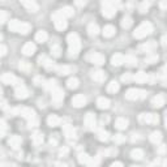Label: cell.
I'll use <instances>...</instances> for the list:
<instances>
[{"label":"cell","instance_id":"cell-1","mask_svg":"<svg viewBox=\"0 0 167 167\" xmlns=\"http://www.w3.org/2000/svg\"><path fill=\"white\" fill-rule=\"evenodd\" d=\"M68 52H69V56L76 58L78 52H80V48H81V42H80V38L76 33H72L68 35Z\"/></svg>","mask_w":167,"mask_h":167},{"label":"cell","instance_id":"cell-2","mask_svg":"<svg viewBox=\"0 0 167 167\" xmlns=\"http://www.w3.org/2000/svg\"><path fill=\"white\" fill-rule=\"evenodd\" d=\"M9 30L15 33H21V34H28L30 30H32V26L26 22H22L20 20H11L8 24Z\"/></svg>","mask_w":167,"mask_h":167},{"label":"cell","instance_id":"cell-3","mask_svg":"<svg viewBox=\"0 0 167 167\" xmlns=\"http://www.w3.org/2000/svg\"><path fill=\"white\" fill-rule=\"evenodd\" d=\"M153 32V26L150 22H142L141 25L134 30L133 33V37L136 39H141V38H145V37H147L149 34H152Z\"/></svg>","mask_w":167,"mask_h":167},{"label":"cell","instance_id":"cell-4","mask_svg":"<svg viewBox=\"0 0 167 167\" xmlns=\"http://www.w3.org/2000/svg\"><path fill=\"white\" fill-rule=\"evenodd\" d=\"M102 7V15L107 18H111L116 15V8L119 7V3L115 2H103L101 4Z\"/></svg>","mask_w":167,"mask_h":167},{"label":"cell","instance_id":"cell-5","mask_svg":"<svg viewBox=\"0 0 167 167\" xmlns=\"http://www.w3.org/2000/svg\"><path fill=\"white\" fill-rule=\"evenodd\" d=\"M147 93L145 90H141V89H129L125 93V98L128 101H137V99H144L146 98Z\"/></svg>","mask_w":167,"mask_h":167},{"label":"cell","instance_id":"cell-6","mask_svg":"<svg viewBox=\"0 0 167 167\" xmlns=\"http://www.w3.org/2000/svg\"><path fill=\"white\" fill-rule=\"evenodd\" d=\"M52 21L55 24V28L58 30H64L67 28V21H65V17L60 13V11H56L55 13L52 15Z\"/></svg>","mask_w":167,"mask_h":167},{"label":"cell","instance_id":"cell-7","mask_svg":"<svg viewBox=\"0 0 167 167\" xmlns=\"http://www.w3.org/2000/svg\"><path fill=\"white\" fill-rule=\"evenodd\" d=\"M138 119L141 123H146V124H158L159 116L157 114H141Z\"/></svg>","mask_w":167,"mask_h":167},{"label":"cell","instance_id":"cell-8","mask_svg":"<svg viewBox=\"0 0 167 167\" xmlns=\"http://www.w3.org/2000/svg\"><path fill=\"white\" fill-rule=\"evenodd\" d=\"M17 114H20L22 115L28 121H32L34 119H37L35 117V112H34V110L32 108H29V107H22V108H17Z\"/></svg>","mask_w":167,"mask_h":167},{"label":"cell","instance_id":"cell-9","mask_svg":"<svg viewBox=\"0 0 167 167\" xmlns=\"http://www.w3.org/2000/svg\"><path fill=\"white\" fill-rule=\"evenodd\" d=\"M51 93H52L51 98H52L54 104H55V106H59V104L63 102V99H64V91L61 90L60 88H56V89H54Z\"/></svg>","mask_w":167,"mask_h":167},{"label":"cell","instance_id":"cell-10","mask_svg":"<svg viewBox=\"0 0 167 167\" xmlns=\"http://www.w3.org/2000/svg\"><path fill=\"white\" fill-rule=\"evenodd\" d=\"M84 121H85V128L88 129V131H93V129L95 128L97 120H95V115H94V114H91V112L86 114Z\"/></svg>","mask_w":167,"mask_h":167},{"label":"cell","instance_id":"cell-11","mask_svg":"<svg viewBox=\"0 0 167 167\" xmlns=\"http://www.w3.org/2000/svg\"><path fill=\"white\" fill-rule=\"evenodd\" d=\"M0 80H2L3 84H7V85H15L17 82H20V80H18L13 73H4Z\"/></svg>","mask_w":167,"mask_h":167},{"label":"cell","instance_id":"cell-12","mask_svg":"<svg viewBox=\"0 0 167 167\" xmlns=\"http://www.w3.org/2000/svg\"><path fill=\"white\" fill-rule=\"evenodd\" d=\"M89 60L91 61L93 64H95V65L104 64V56L102 54H99V52H91L89 55Z\"/></svg>","mask_w":167,"mask_h":167},{"label":"cell","instance_id":"cell-13","mask_svg":"<svg viewBox=\"0 0 167 167\" xmlns=\"http://www.w3.org/2000/svg\"><path fill=\"white\" fill-rule=\"evenodd\" d=\"M72 104L75 106L76 108H80V107H84L86 104V97L82 95V94H77L72 98Z\"/></svg>","mask_w":167,"mask_h":167},{"label":"cell","instance_id":"cell-14","mask_svg":"<svg viewBox=\"0 0 167 167\" xmlns=\"http://www.w3.org/2000/svg\"><path fill=\"white\" fill-rule=\"evenodd\" d=\"M21 4H22V7L26 8V11L33 12V13L39 9V5L35 2H33V0H24V2H21Z\"/></svg>","mask_w":167,"mask_h":167},{"label":"cell","instance_id":"cell-15","mask_svg":"<svg viewBox=\"0 0 167 167\" xmlns=\"http://www.w3.org/2000/svg\"><path fill=\"white\" fill-rule=\"evenodd\" d=\"M15 94L18 99H25V98H28V95H29V91L24 85H18L15 90Z\"/></svg>","mask_w":167,"mask_h":167},{"label":"cell","instance_id":"cell-16","mask_svg":"<svg viewBox=\"0 0 167 167\" xmlns=\"http://www.w3.org/2000/svg\"><path fill=\"white\" fill-rule=\"evenodd\" d=\"M157 48V42L156 41H149L144 43V45L140 46V51L141 52H152L153 50H156Z\"/></svg>","mask_w":167,"mask_h":167},{"label":"cell","instance_id":"cell-17","mask_svg":"<svg viewBox=\"0 0 167 167\" xmlns=\"http://www.w3.org/2000/svg\"><path fill=\"white\" fill-rule=\"evenodd\" d=\"M64 133H65V137L68 141H75L76 140V129L73 128L72 125H65L64 127Z\"/></svg>","mask_w":167,"mask_h":167},{"label":"cell","instance_id":"cell-18","mask_svg":"<svg viewBox=\"0 0 167 167\" xmlns=\"http://www.w3.org/2000/svg\"><path fill=\"white\" fill-rule=\"evenodd\" d=\"M35 50H37V48H35V45L33 42H28L22 47V52H24L25 56H32V55L35 52Z\"/></svg>","mask_w":167,"mask_h":167},{"label":"cell","instance_id":"cell-19","mask_svg":"<svg viewBox=\"0 0 167 167\" xmlns=\"http://www.w3.org/2000/svg\"><path fill=\"white\" fill-rule=\"evenodd\" d=\"M106 73L101 69H97V71H91V78L97 82H103L104 80H106Z\"/></svg>","mask_w":167,"mask_h":167},{"label":"cell","instance_id":"cell-20","mask_svg":"<svg viewBox=\"0 0 167 167\" xmlns=\"http://www.w3.org/2000/svg\"><path fill=\"white\" fill-rule=\"evenodd\" d=\"M152 104L154 107H162L163 104H165V95L163 94H157L156 97L152 99Z\"/></svg>","mask_w":167,"mask_h":167},{"label":"cell","instance_id":"cell-21","mask_svg":"<svg viewBox=\"0 0 167 167\" xmlns=\"http://www.w3.org/2000/svg\"><path fill=\"white\" fill-rule=\"evenodd\" d=\"M132 80H134V81L142 84V82L149 81V76H147L145 72H138V73H136V75L132 77Z\"/></svg>","mask_w":167,"mask_h":167},{"label":"cell","instance_id":"cell-22","mask_svg":"<svg viewBox=\"0 0 167 167\" xmlns=\"http://www.w3.org/2000/svg\"><path fill=\"white\" fill-rule=\"evenodd\" d=\"M60 123H61V120H60V117L59 116H56V115H50L47 117V124L50 125V127H58V125H60Z\"/></svg>","mask_w":167,"mask_h":167},{"label":"cell","instance_id":"cell-23","mask_svg":"<svg viewBox=\"0 0 167 167\" xmlns=\"http://www.w3.org/2000/svg\"><path fill=\"white\" fill-rule=\"evenodd\" d=\"M124 63V56L121 54H115L112 58H111V64L115 65V67H119Z\"/></svg>","mask_w":167,"mask_h":167},{"label":"cell","instance_id":"cell-24","mask_svg":"<svg viewBox=\"0 0 167 167\" xmlns=\"http://www.w3.org/2000/svg\"><path fill=\"white\" fill-rule=\"evenodd\" d=\"M21 137L20 136H17V134H15V136H11V138H9V141H8V144L13 147V149H17L18 146L21 145Z\"/></svg>","mask_w":167,"mask_h":167},{"label":"cell","instance_id":"cell-25","mask_svg":"<svg viewBox=\"0 0 167 167\" xmlns=\"http://www.w3.org/2000/svg\"><path fill=\"white\" fill-rule=\"evenodd\" d=\"M97 106L99 107L101 110H106L110 107V99H107V98H104V97H101V98H98V101H97Z\"/></svg>","mask_w":167,"mask_h":167},{"label":"cell","instance_id":"cell-26","mask_svg":"<svg viewBox=\"0 0 167 167\" xmlns=\"http://www.w3.org/2000/svg\"><path fill=\"white\" fill-rule=\"evenodd\" d=\"M115 127L117 128V129H125L127 127H128V120L125 119V117H117L116 119V121H115Z\"/></svg>","mask_w":167,"mask_h":167},{"label":"cell","instance_id":"cell-27","mask_svg":"<svg viewBox=\"0 0 167 167\" xmlns=\"http://www.w3.org/2000/svg\"><path fill=\"white\" fill-rule=\"evenodd\" d=\"M115 26H112V25H107V26H104V29H103V35L106 37V38H110V37H112V35H115Z\"/></svg>","mask_w":167,"mask_h":167},{"label":"cell","instance_id":"cell-28","mask_svg":"<svg viewBox=\"0 0 167 167\" xmlns=\"http://www.w3.org/2000/svg\"><path fill=\"white\" fill-rule=\"evenodd\" d=\"M35 41L39 42V43H43L47 41V33L45 32V30H39V32H37L35 34Z\"/></svg>","mask_w":167,"mask_h":167},{"label":"cell","instance_id":"cell-29","mask_svg":"<svg viewBox=\"0 0 167 167\" xmlns=\"http://www.w3.org/2000/svg\"><path fill=\"white\" fill-rule=\"evenodd\" d=\"M56 72L61 76H65L68 73L72 72V68L68 67V65H60V67H56Z\"/></svg>","mask_w":167,"mask_h":167},{"label":"cell","instance_id":"cell-30","mask_svg":"<svg viewBox=\"0 0 167 167\" xmlns=\"http://www.w3.org/2000/svg\"><path fill=\"white\" fill-rule=\"evenodd\" d=\"M98 33H99V28H98L97 24H90V25L88 26V34L89 35L95 37V35H98Z\"/></svg>","mask_w":167,"mask_h":167},{"label":"cell","instance_id":"cell-31","mask_svg":"<svg viewBox=\"0 0 167 167\" xmlns=\"http://www.w3.org/2000/svg\"><path fill=\"white\" fill-rule=\"evenodd\" d=\"M149 138H150V141L153 142V144H158V142L162 141V133L158 132V131H156V132H153V133L150 134Z\"/></svg>","mask_w":167,"mask_h":167},{"label":"cell","instance_id":"cell-32","mask_svg":"<svg viewBox=\"0 0 167 167\" xmlns=\"http://www.w3.org/2000/svg\"><path fill=\"white\" fill-rule=\"evenodd\" d=\"M18 69H21L22 72H30L32 71V64H30L29 61L22 60V61H20V64H18Z\"/></svg>","mask_w":167,"mask_h":167},{"label":"cell","instance_id":"cell-33","mask_svg":"<svg viewBox=\"0 0 167 167\" xmlns=\"http://www.w3.org/2000/svg\"><path fill=\"white\" fill-rule=\"evenodd\" d=\"M124 63L128 65V67H134L137 64V59L133 55H128V56H124Z\"/></svg>","mask_w":167,"mask_h":167},{"label":"cell","instance_id":"cell-34","mask_svg":"<svg viewBox=\"0 0 167 167\" xmlns=\"http://www.w3.org/2000/svg\"><path fill=\"white\" fill-rule=\"evenodd\" d=\"M43 142V134L41 132H35L33 134V144L34 145H42Z\"/></svg>","mask_w":167,"mask_h":167},{"label":"cell","instance_id":"cell-35","mask_svg":"<svg viewBox=\"0 0 167 167\" xmlns=\"http://www.w3.org/2000/svg\"><path fill=\"white\" fill-rule=\"evenodd\" d=\"M60 13L67 18V17H72L73 15H75V11H73V8H71V7H64L63 9H60Z\"/></svg>","mask_w":167,"mask_h":167},{"label":"cell","instance_id":"cell-36","mask_svg":"<svg viewBox=\"0 0 167 167\" xmlns=\"http://www.w3.org/2000/svg\"><path fill=\"white\" fill-rule=\"evenodd\" d=\"M131 157L136 160H140V159H142V157H144V152H142L141 149H134L131 153Z\"/></svg>","mask_w":167,"mask_h":167},{"label":"cell","instance_id":"cell-37","mask_svg":"<svg viewBox=\"0 0 167 167\" xmlns=\"http://www.w3.org/2000/svg\"><path fill=\"white\" fill-rule=\"evenodd\" d=\"M67 86L69 89H77L78 88V80L76 78V77H72V78H69L67 81Z\"/></svg>","mask_w":167,"mask_h":167},{"label":"cell","instance_id":"cell-38","mask_svg":"<svg viewBox=\"0 0 167 167\" xmlns=\"http://www.w3.org/2000/svg\"><path fill=\"white\" fill-rule=\"evenodd\" d=\"M132 24H133V21H132V18L129 17V16H125L121 20V26L124 28V29H129V28L132 26Z\"/></svg>","mask_w":167,"mask_h":167},{"label":"cell","instance_id":"cell-39","mask_svg":"<svg viewBox=\"0 0 167 167\" xmlns=\"http://www.w3.org/2000/svg\"><path fill=\"white\" fill-rule=\"evenodd\" d=\"M45 88L47 90H54V89H56L58 88V84H56V80H48V81H46L45 84Z\"/></svg>","mask_w":167,"mask_h":167},{"label":"cell","instance_id":"cell-40","mask_svg":"<svg viewBox=\"0 0 167 167\" xmlns=\"http://www.w3.org/2000/svg\"><path fill=\"white\" fill-rule=\"evenodd\" d=\"M117 90H119V84H117L116 81H111L107 85V91L108 93H116Z\"/></svg>","mask_w":167,"mask_h":167},{"label":"cell","instance_id":"cell-41","mask_svg":"<svg viewBox=\"0 0 167 167\" xmlns=\"http://www.w3.org/2000/svg\"><path fill=\"white\" fill-rule=\"evenodd\" d=\"M90 159L91 158L86 153H82V154H80V156H78V162L81 163V165H88L90 162Z\"/></svg>","mask_w":167,"mask_h":167},{"label":"cell","instance_id":"cell-42","mask_svg":"<svg viewBox=\"0 0 167 167\" xmlns=\"http://www.w3.org/2000/svg\"><path fill=\"white\" fill-rule=\"evenodd\" d=\"M51 54L54 55L55 58H59L60 55H61V47H60L59 45H54V46L51 47Z\"/></svg>","mask_w":167,"mask_h":167},{"label":"cell","instance_id":"cell-43","mask_svg":"<svg viewBox=\"0 0 167 167\" xmlns=\"http://www.w3.org/2000/svg\"><path fill=\"white\" fill-rule=\"evenodd\" d=\"M108 136H110V133L107 131H99L98 132V140L99 141H107L110 138Z\"/></svg>","mask_w":167,"mask_h":167},{"label":"cell","instance_id":"cell-44","mask_svg":"<svg viewBox=\"0 0 167 167\" xmlns=\"http://www.w3.org/2000/svg\"><path fill=\"white\" fill-rule=\"evenodd\" d=\"M149 7H150L149 2H142L138 7V11L141 12V13H145V12H147V9H149Z\"/></svg>","mask_w":167,"mask_h":167},{"label":"cell","instance_id":"cell-45","mask_svg":"<svg viewBox=\"0 0 167 167\" xmlns=\"http://www.w3.org/2000/svg\"><path fill=\"white\" fill-rule=\"evenodd\" d=\"M145 61L147 64H153V63H157L158 61V55H149V56H146Z\"/></svg>","mask_w":167,"mask_h":167},{"label":"cell","instance_id":"cell-46","mask_svg":"<svg viewBox=\"0 0 167 167\" xmlns=\"http://www.w3.org/2000/svg\"><path fill=\"white\" fill-rule=\"evenodd\" d=\"M114 141L116 142V144H121V142H124L125 141V136H123V134H115L114 136Z\"/></svg>","mask_w":167,"mask_h":167},{"label":"cell","instance_id":"cell-47","mask_svg":"<svg viewBox=\"0 0 167 167\" xmlns=\"http://www.w3.org/2000/svg\"><path fill=\"white\" fill-rule=\"evenodd\" d=\"M8 18V13L5 11H0V25H3V24L7 21Z\"/></svg>","mask_w":167,"mask_h":167},{"label":"cell","instance_id":"cell-48","mask_svg":"<svg viewBox=\"0 0 167 167\" xmlns=\"http://www.w3.org/2000/svg\"><path fill=\"white\" fill-rule=\"evenodd\" d=\"M48 60H50V59H48L47 56H45V55H42V56H39V59H38V61H39V64L41 65H43V67H45L46 65V63H47V61Z\"/></svg>","mask_w":167,"mask_h":167},{"label":"cell","instance_id":"cell-49","mask_svg":"<svg viewBox=\"0 0 167 167\" xmlns=\"http://www.w3.org/2000/svg\"><path fill=\"white\" fill-rule=\"evenodd\" d=\"M121 80H123V81H125V82L131 81V80H132V76H131V73H125V75H123Z\"/></svg>","mask_w":167,"mask_h":167},{"label":"cell","instance_id":"cell-50","mask_svg":"<svg viewBox=\"0 0 167 167\" xmlns=\"http://www.w3.org/2000/svg\"><path fill=\"white\" fill-rule=\"evenodd\" d=\"M5 54H7V47L4 45H0V56H5Z\"/></svg>","mask_w":167,"mask_h":167},{"label":"cell","instance_id":"cell-51","mask_svg":"<svg viewBox=\"0 0 167 167\" xmlns=\"http://www.w3.org/2000/svg\"><path fill=\"white\" fill-rule=\"evenodd\" d=\"M34 82H35L37 85H41V84L43 82V78H42V77H35V80H34Z\"/></svg>","mask_w":167,"mask_h":167},{"label":"cell","instance_id":"cell-52","mask_svg":"<svg viewBox=\"0 0 167 167\" xmlns=\"http://www.w3.org/2000/svg\"><path fill=\"white\" fill-rule=\"evenodd\" d=\"M159 7H160V9H162V11H165L167 8V3L166 2H160L159 3Z\"/></svg>","mask_w":167,"mask_h":167},{"label":"cell","instance_id":"cell-53","mask_svg":"<svg viewBox=\"0 0 167 167\" xmlns=\"http://www.w3.org/2000/svg\"><path fill=\"white\" fill-rule=\"evenodd\" d=\"M159 154H165V152H166V146L165 145H160V147H159Z\"/></svg>","mask_w":167,"mask_h":167},{"label":"cell","instance_id":"cell-54","mask_svg":"<svg viewBox=\"0 0 167 167\" xmlns=\"http://www.w3.org/2000/svg\"><path fill=\"white\" fill-rule=\"evenodd\" d=\"M111 167H123V163L121 162H115V163L111 165Z\"/></svg>","mask_w":167,"mask_h":167},{"label":"cell","instance_id":"cell-55","mask_svg":"<svg viewBox=\"0 0 167 167\" xmlns=\"http://www.w3.org/2000/svg\"><path fill=\"white\" fill-rule=\"evenodd\" d=\"M67 153H68V149H67V147H64V149H60V156H65Z\"/></svg>","mask_w":167,"mask_h":167},{"label":"cell","instance_id":"cell-56","mask_svg":"<svg viewBox=\"0 0 167 167\" xmlns=\"http://www.w3.org/2000/svg\"><path fill=\"white\" fill-rule=\"evenodd\" d=\"M76 5H78V7H82V5H85V2H76Z\"/></svg>","mask_w":167,"mask_h":167},{"label":"cell","instance_id":"cell-57","mask_svg":"<svg viewBox=\"0 0 167 167\" xmlns=\"http://www.w3.org/2000/svg\"><path fill=\"white\" fill-rule=\"evenodd\" d=\"M56 167H67V165H65V163L59 162V163H56Z\"/></svg>","mask_w":167,"mask_h":167},{"label":"cell","instance_id":"cell-58","mask_svg":"<svg viewBox=\"0 0 167 167\" xmlns=\"http://www.w3.org/2000/svg\"><path fill=\"white\" fill-rule=\"evenodd\" d=\"M165 45H166V37L163 35L162 37V46H165Z\"/></svg>","mask_w":167,"mask_h":167},{"label":"cell","instance_id":"cell-59","mask_svg":"<svg viewBox=\"0 0 167 167\" xmlns=\"http://www.w3.org/2000/svg\"><path fill=\"white\" fill-rule=\"evenodd\" d=\"M2 94H3V90H2V88H0V97H2Z\"/></svg>","mask_w":167,"mask_h":167},{"label":"cell","instance_id":"cell-60","mask_svg":"<svg viewBox=\"0 0 167 167\" xmlns=\"http://www.w3.org/2000/svg\"><path fill=\"white\" fill-rule=\"evenodd\" d=\"M3 39V35H2V33H0V41H2Z\"/></svg>","mask_w":167,"mask_h":167},{"label":"cell","instance_id":"cell-61","mask_svg":"<svg viewBox=\"0 0 167 167\" xmlns=\"http://www.w3.org/2000/svg\"><path fill=\"white\" fill-rule=\"evenodd\" d=\"M89 167H90V166H89Z\"/></svg>","mask_w":167,"mask_h":167}]
</instances>
